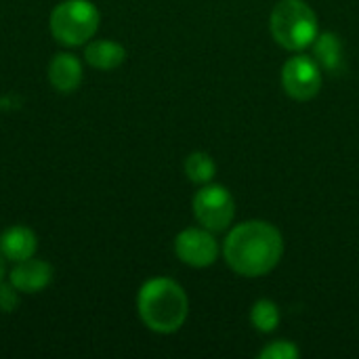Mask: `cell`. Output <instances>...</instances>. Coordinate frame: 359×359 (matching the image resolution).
<instances>
[{
  "label": "cell",
  "mask_w": 359,
  "mask_h": 359,
  "mask_svg": "<svg viewBox=\"0 0 359 359\" xmlns=\"http://www.w3.org/2000/svg\"><path fill=\"white\" fill-rule=\"evenodd\" d=\"M84 59L95 69H116L126 59V48L116 40H93L84 48Z\"/></svg>",
  "instance_id": "obj_12"
},
{
  "label": "cell",
  "mask_w": 359,
  "mask_h": 359,
  "mask_svg": "<svg viewBox=\"0 0 359 359\" xmlns=\"http://www.w3.org/2000/svg\"><path fill=\"white\" fill-rule=\"evenodd\" d=\"M137 311L151 332L172 334L183 328L189 316V299L175 280L151 278L139 288Z\"/></svg>",
  "instance_id": "obj_2"
},
{
  "label": "cell",
  "mask_w": 359,
  "mask_h": 359,
  "mask_svg": "<svg viewBox=\"0 0 359 359\" xmlns=\"http://www.w3.org/2000/svg\"><path fill=\"white\" fill-rule=\"evenodd\" d=\"M82 61L72 53H57L48 63V82L59 93H74L82 82Z\"/></svg>",
  "instance_id": "obj_9"
},
{
  "label": "cell",
  "mask_w": 359,
  "mask_h": 359,
  "mask_svg": "<svg viewBox=\"0 0 359 359\" xmlns=\"http://www.w3.org/2000/svg\"><path fill=\"white\" fill-rule=\"evenodd\" d=\"M185 175L191 183H198V185H206L215 179L217 175V164L212 160L210 154L206 151H194L185 158Z\"/></svg>",
  "instance_id": "obj_13"
},
{
  "label": "cell",
  "mask_w": 359,
  "mask_h": 359,
  "mask_svg": "<svg viewBox=\"0 0 359 359\" xmlns=\"http://www.w3.org/2000/svg\"><path fill=\"white\" fill-rule=\"evenodd\" d=\"M36 248H38V240L29 227L13 225L4 229L0 236V250L6 261H13V263L25 261L36 255Z\"/></svg>",
  "instance_id": "obj_10"
},
{
  "label": "cell",
  "mask_w": 359,
  "mask_h": 359,
  "mask_svg": "<svg viewBox=\"0 0 359 359\" xmlns=\"http://www.w3.org/2000/svg\"><path fill=\"white\" fill-rule=\"evenodd\" d=\"M17 305H19V290L11 282L8 284L0 282V311L11 313L17 309Z\"/></svg>",
  "instance_id": "obj_16"
},
{
  "label": "cell",
  "mask_w": 359,
  "mask_h": 359,
  "mask_svg": "<svg viewBox=\"0 0 359 359\" xmlns=\"http://www.w3.org/2000/svg\"><path fill=\"white\" fill-rule=\"evenodd\" d=\"M101 13L90 0H63L59 2L48 19L50 34L59 44L82 46L99 29Z\"/></svg>",
  "instance_id": "obj_4"
},
{
  "label": "cell",
  "mask_w": 359,
  "mask_h": 359,
  "mask_svg": "<svg viewBox=\"0 0 359 359\" xmlns=\"http://www.w3.org/2000/svg\"><path fill=\"white\" fill-rule=\"evenodd\" d=\"M299 355V347L290 341H273L259 353L261 359H297Z\"/></svg>",
  "instance_id": "obj_15"
},
{
  "label": "cell",
  "mask_w": 359,
  "mask_h": 359,
  "mask_svg": "<svg viewBox=\"0 0 359 359\" xmlns=\"http://www.w3.org/2000/svg\"><path fill=\"white\" fill-rule=\"evenodd\" d=\"M4 255H2V250H0V282H2V278H4Z\"/></svg>",
  "instance_id": "obj_17"
},
{
  "label": "cell",
  "mask_w": 359,
  "mask_h": 359,
  "mask_svg": "<svg viewBox=\"0 0 359 359\" xmlns=\"http://www.w3.org/2000/svg\"><path fill=\"white\" fill-rule=\"evenodd\" d=\"M313 59L318 65L330 74H341L345 69V46L343 38L334 32H322L311 44Z\"/></svg>",
  "instance_id": "obj_11"
},
{
  "label": "cell",
  "mask_w": 359,
  "mask_h": 359,
  "mask_svg": "<svg viewBox=\"0 0 359 359\" xmlns=\"http://www.w3.org/2000/svg\"><path fill=\"white\" fill-rule=\"evenodd\" d=\"M250 324L255 326V330L269 334L280 326V309L273 301L269 299H261L252 305L250 309Z\"/></svg>",
  "instance_id": "obj_14"
},
{
  "label": "cell",
  "mask_w": 359,
  "mask_h": 359,
  "mask_svg": "<svg viewBox=\"0 0 359 359\" xmlns=\"http://www.w3.org/2000/svg\"><path fill=\"white\" fill-rule=\"evenodd\" d=\"M53 280V267L46 261L40 259H25L15 263V267L8 273V282L23 294H34L44 290Z\"/></svg>",
  "instance_id": "obj_8"
},
{
  "label": "cell",
  "mask_w": 359,
  "mask_h": 359,
  "mask_svg": "<svg viewBox=\"0 0 359 359\" xmlns=\"http://www.w3.org/2000/svg\"><path fill=\"white\" fill-rule=\"evenodd\" d=\"M284 255V238L269 221H244L236 225L223 244L227 265L244 278L267 276Z\"/></svg>",
  "instance_id": "obj_1"
},
{
  "label": "cell",
  "mask_w": 359,
  "mask_h": 359,
  "mask_svg": "<svg viewBox=\"0 0 359 359\" xmlns=\"http://www.w3.org/2000/svg\"><path fill=\"white\" fill-rule=\"evenodd\" d=\"M322 67L309 55L290 57L282 67V86L294 101H311L322 90Z\"/></svg>",
  "instance_id": "obj_6"
},
{
  "label": "cell",
  "mask_w": 359,
  "mask_h": 359,
  "mask_svg": "<svg viewBox=\"0 0 359 359\" xmlns=\"http://www.w3.org/2000/svg\"><path fill=\"white\" fill-rule=\"evenodd\" d=\"M194 217L196 221L210 231H225L236 217V200L223 185L206 183L194 196Z\"/></svg>",
  "instance_id": "obj_5"
},
{
  "label": "cell",
  "mask_w": 359,
  "mask_h": 359,
  "mask_svg": "<svg viewBox=\"0 0 359 359\" xmlns=\"http://www.w3.org/2000/svg\"><path fill=\"white\" fill-rule=\"evenodd\" d=\"M269 32L286 50H303L320 34L318 15L305 0H280L269 15Z\"/></svg>",
  "instance_id": "obj_3"
},
{
  "label": "cell",
  "mask_w": 359,
  "mask_h": 359,
  "mask_svg": "<svg viewBox=\"0 0 359 359\" xmlns=\"http://www.w3.org/2000/svg\"><path fill=\"white\" fill-rule=\"evenodd\" d=\"M175 252L181 263L196 267V269H204V267L215 265L221 248L210 229L187 227L175 238Z\"/></svg>",
  "instance_id": "obj_7"
}]
</instances>
